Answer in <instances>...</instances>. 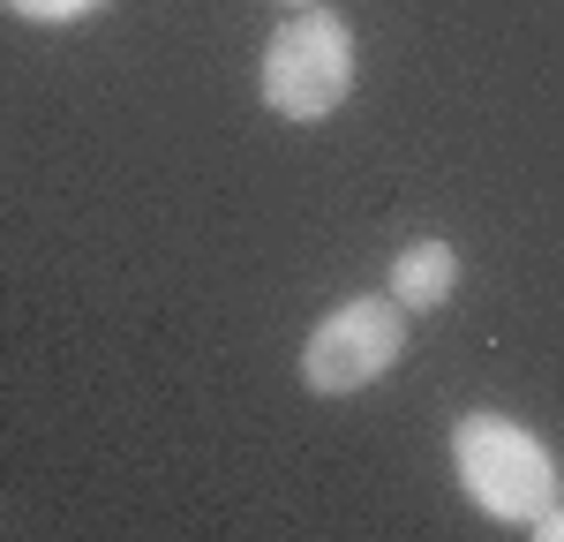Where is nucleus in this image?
<instances>
[{
    "label": "nucleus",
    "instance_id": "5",
    "mask_svg": "<svg viewBox=\"0 0 564 542\" xmlns=\"http://www.w3.org/2000/svg\"><path fill=\"white\" fill-rule=\"evenodd\" d=\"M0 8H15L23 23H84L90 8H106V0H0Z\"/></svg>",
    "mask_w": 564,
    "mask_h": 542
},
{
    "label": "nucleus",
    "instance_id": "7",
    "mask_svg": "<svg viewBox=\"0 0 564 542\" xmlns=\"http://www.w3.org/2000/svg\"><path fill=\"white\" fill-rule=\"evenodd\" d=\"M279 8H316V0H279Z\"/></svg>",
    "mask_w": 564,
    "mask_h": 542
},
{
    "label": "nucleus",
    "instance_id": "2",
    "mask_svg": "<svg viewBox=\"0 0 564 542\" xmlns=\"http://www.w3.org/2000/svg\"><path fill=\"white\" fill-rule=\"evenodd\" d=\"M354 90V39L332 8H294L263 45V106L279 121H324Z\"/></svg>",
    "mask_w": 564,
    "mask_h": 542
},
{
    "label": "nucleus",
    "instance_id": "1",
    "mask_svg": "<svg viewBox=\"0 0 564 542\" xmlns=\"http://www.w3.org/2000/svg\"><path fill=\"white\" fill-rule=\"evenodd\" d=\"M452 467H459V490L505 528H534L557 505V459L512 414H459L452 422Z\"/></svg>",
    "mask_w": 564,
    "mask_h": 542
},
{
    "label": "nucleus",
    "instance_id": "6",
    "mask_svg": "<svg viewBox=\"0 0 564 542\" xmlns=\"http://www.w3.org/2000/svg\"><path fill=\"white\" fill-rule=\"evenodd\" d=\"M527 535H550V542H564V505H550V512H542V520H534Z\"/></svg>",
    "mask_w": 564,
    "mask_h": 542
},
{
    "label": "nucleus",
    "instance_id": "4",
    "mask_svg": "<svg viewBox=\"0 0 564 542\" xmlns=\"http://www.w3.org/2000/svg\"><path fill=\"white\" fill-rule=\"evenodd\" d=\"M452 286H459V249H452V241H406V249L391 257V294L406 302V316L444 310Z\"/></svg>",
    "mask_w": 564,
    "mask_h": 542
},
{
    "label": "nucleus",
    "instance_id": "3",
    "mask_svg": "<svg viewBox=\"0 0 564 542\" xmlns=\"http://www.w3.org/2000/svg\"><path fill=\"white\" fill-rule=\"evenodd\" d=\"M399 355H406V302L399 294H354L308 332L302 384L324 400H347V392H369Z\"/></svg>",
    "mask_w": 564,
    "mask_h": 542
}]
</instances>
